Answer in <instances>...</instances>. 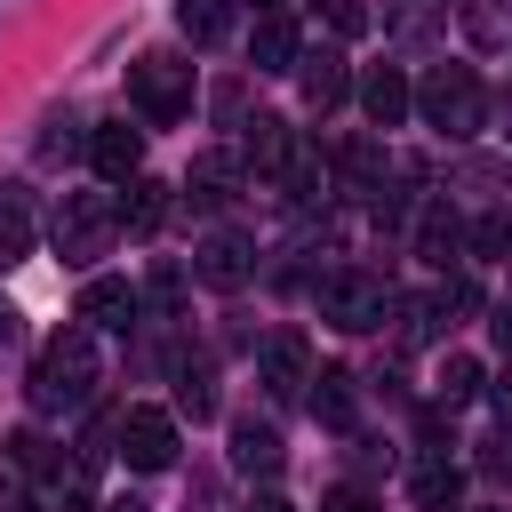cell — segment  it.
Listing matches in <instances>:
<instances>
[{"instance_id":"obj_1","label":"cell","mask_w":512,"mask_h":512,"mask_svg":"<svg viewBox=\"0 0 512 512\" xmlns=\"http://www.w3.org/2000/svg\"><path fill=\"white\" fill-rule=\"evenodd\" d=\"M96 376H104V360H96L88 320H64V328L40 344V360H32V408H40V416H72V408L96 400Z\"/></svg>"},{"instance_id":"obj_2","label":"cell","mask_w":512,"mask_h":512,"mask_svg":"<svg viewBox=\"0 0 512 512\" xmlns=\"http://www.w3.org/2000/svg\"><path fill=\"white\" fill-rule=\"evenodd\" d=\"M416 112L440 128V136H480V112H488V96H480V72L472 64H432V80L416 88Z\"/></svg>"},{"instance_id":"obj_3","label":"cell","mask_w":512,"mask_h":512,"mask_svg":"<svg viewBox=\"0 0 512 512\" xmlns=\"http://www.w3.org/2000/svg\"><path fill=\"white\" fill-rule=\"evenodd\" d=\"M112 232H120V200H104V192H64V208L48 224V240H56L64 264H96L112 248Z\"/></svg>"},{"instance_id":"obj_4","label":"cell","mask_w":512,"mask_h":512,"mask_svg":"<svg viewBox=\"0 0 512 512\" xmlns=\"http://www.w3.org/2000/svg\"><path fill=\"white\" fill-rule=\"evenodd\" d=\"M128 104H136L152 128L184 120V112H192V64H184V56H160V48L136 56V64H128Z\"/></svg>"},{"instance_id":"obj_5","label":"cell","mask_w":512,"mask_h":512,"mask_svg":"<svg viewBox=\"0 0 512 512\" xmlns=\"http://www.w3.org/2000/svg\"><path fill=\"white\" fill-rule=\"evenodd\" d=\"M312 296H320V320H328V328H344V336H368V328H384V304H392L376 272H328Z\"/></svg>"},{"instance_id":"obj_6","label":"cell","mask_w":512,"mask_h":512,"mask_svg":"<svg viewBox=\"0 0 512 512\" xmlns=\"http://www.w3.org/2000/svg\"><path fill=\"white\" fill-rule=\"evenodd\" d=\"M120 456L136 472H168L176 464V416L168 408H128L120 416Z\"/></svg>"},{"instance_id":"obj_7","label":"cell","mask_w":512,"mask_h":512,"mask_svg":"<svg viewBox=\"0 0 512 512\" xmlns=\"http://www.w3.org/2000/svg\"><path fill=\"white\" fill-rule=\"evenodd\" d=\"M88 160H96L104 184H136V176H144V128H128V120L96 128V136H88Z\"/></svg>"},{"instance_id":"obj_8","label":"cell","mask_w":512,"mask_h":512,"mask_svg":"<svg viewBox=\"0 0 512 512\" xmlns=\"http://www.w3.org/2000/svg\"><path fill=\"white\" fill-rule=\"evenodd\" d=\"M192 272H200L208 288H240V280L256 272V248H248L240 232H208V240L192 248Z\"/></svg>"},{"instance_id":"obj_9","label":"cell","mask_w":512,"mask_h":512,"mask_svg":"<svg viewBox=\"0 0 512 512\" xmlns=\"http://www.w3.org/2000/svg\"><path fill=\"white\" fill-rule=\"evenodd\" d=\"M296 88H304V104H312V112H336V104L352 96V72H344V56H336V48H320V56H296Z\"/></svg>"},{"instance_id":"obj_10","label":"cell","mask_w":512,"mask_h":512,"mask_svg":"<svg viewBox=\"0 0 512 512\" xmlns=\"http://www.w3.org/2000/svg\"><path fill=\"white\" fill-rule=\"evenodd\" d=\"M304 384H312V352H304V336H296V328H280V336L264 344V392H280V400H288V392H304Z\"/></svg>"},{"instance_id":"obj_11","label":"cell","mask_w":512,"mask_h":512,"mask_svg":"<svg viewBox=\"0 0 512 512\" xmlns=\"http://www.w3.org/2000/svg\"><path fill=\"white\" fill-rule=\"evenodd\" d=\"M296 56H304V40H296V24L272 8V16H256V40H248V64L256 72H296Z\"/></svg>"},{"instance_id":"obj_12","label":"cell","mask_w":512,"mask_h":512,"mask_svg":"<svg viewBox=\"0 0 512 512\" xmlns=\"http://www.w3.org/2000/svg\"><path fill=\"white\" fill-rule=\"evenodd\" d=\"M360 104H368V120H376V128H400V120H408V104H416V88L400 80V64H376V72L360 80Z\"/></svg>"},{"instance_id":"obj_13","label":"cell","mask_w":512,"mask_h":512,"mask_svg":"<svg viewBox=\"0 0 512 512\" xmlns=\"http://www.w3.org/2000/svg\"><path fill=\"white\" fill-rule=\"evenodd\" d=\"M240 152H248V168H256V176H280V168L296 160L288 120H280V112H256V120H248V136H240Z\"/></svg>"},{"instance_id":"obj_14","label":"cell","mask_w":512,"mask_h":512,"mask_svg":"<svg viewBox=\"0 0 512 512\" xmlns=\"http://www.w3.org/2000/svg\"><path fill=\"white\" fill-rule=\"evenodd\" d=\"M280 456H288V448H280V432H272V424H256V416H240V424H232V464H240L248 480H272V472H280Z\"/></svg>"},{"instance_id":"obj_15","label":"cell","mask_w":512,"mask_h":512,"mask_svg":"<svg viewBox=\"0 0 512 512\" xmlns=\"http://www.w3.org/2000/svg\"><path fill=\"white\" fill-rule=\"evenodd\" d=\"M408 496H416L424 512H456V496H464V472H456L448 456H424V464L408 472Z\"/></svg>"},{"instance_id":"obj_16","label":"cell","mask_w":512,"mask_h":512,"mask_svg":"<svg viewBox=\"0 0 512 512\" xmlns=\"http://www.w3.org/2000/svg\"><path fill=\"white\" fill-rule=\"evenodd\" d=\"M184 192H192L200 208L232 200V192H240V160H232V152H200V160H192V176H184Z\"/></svg>"},{"instance_id":"obj_17","label":"cell","mask_w":512,"mask_h":512,"mask_svg":"<svg viewBox=\"0 0 512 512\" xmlns=\"http://www.w3.org/2000/svg\"><path fill=\"white\" fill-rule=\"evenodd\" d=\"M80 320L128 328V320H136V288H128V280H88V288H80Z\"/></svg>"},{"instance_id":"obj_18","label":"cell","mask_w":512,"mask_h":512,"mask_svg":"<svg viewBox=\"0 0 512 512\" xmlns=\"http://www.w3.org/2000/svg\"><path fill=\"white\" fill-rule=\"evenodd\" d=\"M176 24H184L192 48H216L232 32V0H176Z\"/></svg>"},{"instance_id":"obj_19","label":"cell","mask_w":512,"mask_h":512,"mask_svg":"<svg viewBox=\"0 0 512 512\" xmlns=\"http://www.w3.org/2000/svg\"><path fill=\"white\" fill-rule=\"evenodd\" d=\"M160 216H168V184L136 176V184H128V200H120V224H128V232H160Z\"/></svg>"},{"instance_id":"obj_20","label":"cell","mask_w":512,"mask_h":512,"mask_svg":"<svg viewBox=\"0 0 512 512\" xmlns=\"http://www.w3.org/2000/svg\"><path fill=\"white\" fill-rule=\"evenodd\" d=\"M312 416L336 424V432L352 424V376H344V368H320V376H312Z\"/></svg>"},{"instance_id":"obj_21","label":"cell","mask_w":512,"mask_h":512,"mask_svg":"<svg viewBox=\"0 0 512 512\" xmlns=\"http://www.w3.org/2000/svg\"><path fill=\"white\" fill-rule=\"evenodd\" d=\"M480 384H488V376H480V360H472V352H448V360H440V384H432V392H440V408H464V400H472Z\"/></svg>"},{"instance_id":"obj_22","label":"cell","mask_w":512,"mask_h":512,"mask_svg":"<svg viewBox=\"0 0 512 512\" xmlns=\"http://www.w3.org/2000/svg\"><path fill=\"white\" fill-rule=\"evenodd\" d=\"M440 8H448V0H384V32H400V40H432Z\"/></svg>"},{"instance_id":"obj_23","label":"cell","mask_w":512,"mask_h":512,"mask_svg":"<svg viewBox=\"0 0 512 512\" xmlns=\"http://www.w3.org/2000/svg\"><path fill=\"white\" fill-rule=\"evenodd\" d=\"M384 176H392V152L384 144H352L344 152V184L352 192H384Z\"/></svg>"},{"instance_id":"obj_24","label":"cell","mask_w":512,"mask_h":512,"mask_svg":"<svg viewBox=\"0 0 512 512\" xmlns=\"http://www.w3.org/2000/svg\"><path fill=\"white\" fill-rule=\"evenodd\" d=\"M176 408H184L192 424H208V416H216V376H208V368H184V384H176Z\"/></svg>"},{"instance_id":"obj_25","label":"cell","mask_w":512,"mask_h":512,"mask_svg":"<svg viewBox=\"0 0 512 512\" xmlns=\"http://www.w3.org/2000/svg\"><path fill=\"white\" fill-rule=\"evenodd\" d=\"M416 248H424L432 264H448V256H456V216H424V232H416Z\"/></svg>"},{"instance_id":"obj_26","label":"cell","mask_w":512,"mask_h":512,"mask_svg":"<svg viewBox=\"0 0 512 512\" xmlns=\"http://www.w3.org/2000/svg\"><path fill=\"white\" fill-rule=\"evenodd\" d=\"M320 16H328L344 40H360V32H368V0H320Z\"/></svg>"},{"instance_id":"obj_27","label":"cell","mask_w":512,"mask_h":512,"mask_svg":"<svg viewBox=\"0 0 512 512\" xmlns=\"http://www.w3.org/2000/svg\"><path fill=\"white\" fill-rule=\"evenodd\" d=\"M320 512H376V496H368L360 480H344V488H328V496H320Z\"/></svg>"},{"instance_id":"obj_28","label":"cell","mask_w":512,"mask_h":512,"mask_svg":"<svg viewBox=\"0 0 512 512\" xmlns=\"http://www.w3.org/2000/svg\"><path fill=\"white\" fill-rule=\"evenodd\" d=\"M24 248H32V232H24V216H16V208H0V264H16Z\"/></svg>"},{"instance_id":"obj_29","label":"cell","mask_w":512,"mask_h":512,"mask_svg":"<svg viewBox=\"0 0 512 512\" xmlns=\"http://www.w3.org/2000/svg\"><path fill=\"white\" fill-rule=\"evenodd\" d=\"M472 248H488V256L512 248V224H504V216H480V224H472Z\"/></svg>"},{"instance_id":"obj_30","label":"cell","mask_w":512,"mask_h":512,"mask_svg":"<svg viewBox=\"0 0 512 512\" xmlns=\"http://www.w3.org/2000/svg\"><path fill=\"white\" fill-rule=\"evenodd\" d=\"M8 448H16V464H24V472H48V440H40V432H16Z\"/></svg>"},{"instance_id":"obj_31","label":"cell","mask_w":512,"mask_h":512,"mask_svg":"<svg viewBox=\"0 0 512 512\" xmlns=\"http://www.w3.org/2000/svg\"><path fill=\"white\" fill-rule=\"evenodd\" d=\"M176 296H184V272L160 264V272H152V304H176Z\"/></svg>"},{"instance_id":"obj_32","label":"cell","mask_w":512,"mask_h":512,"mask_svg":"<svg viewBox=\"0 0 512 512\" xmlns=\"http://www.w3.org/2000/svg\"><path fill=\"white\" fill-rule=\"evenodd\" d=\"M480 472H512V432H504V440H488V448H480Z\"/></svg>"},{"instance_id":"obj_33","label":"cell","mask_w":512,"mask_h":512,"mask_svg":"<svg viewBox=\"0 0 512 512\" xmlns=\"http://www.w3.org/2000/svg\"><path fill=\"white\" fill-rule=\"evenodd\" d=\"M488 400H496V416H504V424H512V368H504V376H496V384H488Z\"/></svg>"},{"instance_id":"obj_34","label":"cell","mask_w":512,"mask_h":512,"mask_svg":"<svg viewBox=\"0 0 512 512\" xmlns=\"http://www.w3.org/2000/svg\"><path fill=\"white\" fill-rule=\"evenodd\" d=\"M8 344H16V304L0 296V352H8Z\"/></svg>"},{"instance_id":"obj_35","label":"cell","mask_w":512,"mask_h":512,"mask_svg":"<svg viewBox=\"0 0 512 512\" xmlns=\"http://www.w3.org/2000/svg\"><path fill=\"white\" fill-rule=\"evenodd\" d=\"M496 344H504V352H512V304H504V312H496Z\"/></svg>"},{"instance_id":"obj_36","label":"cell","mask_w":512,"mask_h":512,"mask_svg":"<svg viewBox=\"0 0 512 512\" xmlns=\"http://www.w3.org/2000/svg\"><path fill=\"white\" fill-rule=\"evenodd\" d=\"M248 512H296V504H288V496H256Z\"/></svg>"},{"instance_id":"obj_37","label":"cell","mask_w":512,"mask_h":512,"mask_svg":"<svg viewBox=\"0 0 512 512\" xmlns=\"http://www.w3.org/2000/svg\"><path fill=\"white\" fill-rule=\"evenodd\" d=\"M64 512H96V504H88V496H80V488H64Z\"/></svg>"},{"instance_id":"obj_38","label":"cell","mask_w":512,"mask_h":512,"mask_svg":"<svg viewBox=\"0 0 512 512\" xmlns=\"http://www.w3.org/2000/svg\"><path fill=\"white\" fill-rule=\"evenodd\" d=\"M104 512H152V504H136V496H120V504H104Z\"/></svg>"},{"instance_id":"obj_39","label":"cell","mask_w":512,"mask_h":512,"mask_svg":"<svg viewBox=\"0 0 512 512\" xmlns=\"http://www.w3.org/2000/svg\"><path fill=\"white\" fill-rule=\"evenodd\" d=\"M256 8H264V16H272V8H280V0H256Z\"/></svg>"}]
</instances>
